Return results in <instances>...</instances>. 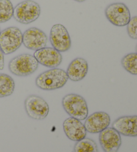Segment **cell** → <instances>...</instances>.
Instances as JSON below:
<instances>
[{"mask_svg": "<svg viewBox=\"0 0 137 152\" xmlns=\"http://www.w3.org/2000/svg\"><path fill=\"white\" fill-rule=\"evenodd\" d=\"M68 80L66 72L59 68H52L42 73L35 80V85L42 90L52 91L62 88Z\"/></svg>", "mask_w": 137, "mask_h": 152, "instance_id": "cell-1", "label": "cell"}, {"mask_svg": "<svg viewBox=\"0 0 137 152\" xmlns=\"http://www.w3.org/2000/svg\"><path fill=\"white\" fill-rule=\"evenodd\" d=\"M62 106L71 118L84 120L88 116V108L83 97L76 94H69L62 99Z\"/></svg>", "mask_w": 137, "mask_h": 152, "instance_id": "cell-2", "label": "cell"}, {"mask_svg": "<svg viewBox=\"0 0 137 152\" xmlns=\"http://www.w3.org/2000/svg\"><path fill=\"white\" fill-rule=\"evenodd\" d=\"M38 65L39 63L34 56L23 53L13 58L10 61L8 67L12 74L20 77H26L36 71Z\"/></svg>", "mask_w": 137, "mask_h": 152, "instance_id": "cell-3", "label": "cell"}, {"mask_svg": "<svg viewBox=\"0 0 137 152\" xmlns=\"http://www.w3.org/2000/svg\"><path fill=\"white\" fill-rule=\"evenodd\" d=\"M41 13L40 5L33 0H26L18 4L13 9L15 20L22 24H29L37 20Z\"/></svg>", "mask_w": 137, "mask_h": 152, "instance_id": "cell-4", "label": "cell"}, {"mask_svg": "<svg viewBox=\"0 0 137 152\" xmlns=\"http://www.w3.org/2000/svg\"><path fill=\"white\" fill-rule=\"evenodd\" d=\"M23 42V34L17 27H10L0 33V49L5 55L17 51Z\"/></svg>", "mask_w": 137, "mask_h": 152, "instance_id": "cell-5", "label": "cell"}, {"mask_svg": "<svg viewBox=\"0 0 137 152\" xmlns=\"http://www.w3.org/2000/svg\"><path fill=\"white\" fill-rule=\"evenodd\" d=\"M26 112L30 118L43 120L48 116L50 107L45 99L36 95H31L24 102Z\"/></svg>", "mask_w": 137, "mask_h": 152, "instance_id": "cell-6", "label": "cell"}, {"mask_svg": "<svg viewBox=\"0 0 137 152\" xmlns=\"http://www.w3.org/2000/svg\"><path fill=\"white\" fill-rule=\"evenodd\" d=\"M105 13L110 22L118 27L127 26L131 18L129 9L123 3H114L108 5Z\"/></svg>", "mask_w": 137, "mask_h": 152, "instance_id": "cell-7", "label": "cell"}, {"mask_svg": "<svg viewBox=\"0 0 137 152\" xmlns=\"http://www.w3.org/2000/svg\"><path fill=\"white\" fill-rule=\"evenodd\" d=\"M50 41L52 47L59 52H65L71 48V39L67 29L62 24H56L51 29Z\"/></svg>", "mask_w": 137, "mask_h": 152, "instance_id": "cell-8", "label": "cell"}, {"mask_svg": "<svg viewBox=\"0 0 137 152\" xmlns=\"http://www.w3.org/2000/svg\"><path fill=\"white\" fill-rule=\"evenodd\" d=\"M48 43V37L41 29L31 28L23 34V42L27 49L34 51L39 50L46 48Z\"/></svg>", "mask_w": 137, "mask_h": 152, "instance_id": "cell-9", "label": "cell"}, {"mask_svg": "<svg viewBox=\"0 0 137 152\" xmlns=\"http://www.w3.org/2000/svg\"><path fill=\"white\" fill-rule=\"evenodd\" d=\"M34 56L38 63L50 68H56L62 61V54L54 48L46 47L40 49L35 51Z\"/></svg>", "mask_w": 137, "mask_h": 152, "instance_id": "cell-10", "label": "cell"}, {"mask_svg": "<svg viewBox=\"0 0 137 152\" xmlns=\"http://www.w3.org/2000/svg\"><path fill=\"white\" fill-rule=\"evenodd\" d=\"M99 142L105 152H118L122 144L120 134L112 127H107L100 133Z\"/></svg>", "mask_w": 137, "mask_h": 152, "instance_id": "cell-11", "label": "cell"}, {"mask_svg": "<svg viewBox=\"0 0 137 152\" xmlns=\"http://www.w3.org/2000/svg\"><path fill=\"white\" fill-rule=\"evenodd\" d=\"M110 124V117L107 113L97 112L87 117L84 122L86 132L98 134L108 127Z\"/></svg>", "mask_w": 137, "mask_h": 152, "instance_id": "cell-12", "label": "cell"}, {"mask_svg": "<svg viewBox=\"0 0 137 152\" xmlns=\"http://www.w3.org/2000/svg\"><path fill=\"white\" fill-rule=\"evenodd\" d=\"M112 127L124 136L137 137V115L120 117L113 122Z\"/></svg>", "mask_w": 137, "mask_h": 152, "instance_id": "cell-13", "label": "cell"}, {"mask_svg": "<svg viewBox=\"0 0 137 152\" xmlns=\"http://www.w3.org/2000/svg\"><path fill=\"white\" fill-rule=\"evenodd\" d=\"M63 129L68 139L78 142L86 136V129L84 125L77 119L69 118L63 122Z\"/></svg>", "mask_w": 137, "mask_h": 152, "instance_id": "cell-14", "label": "cell"}, {"mask_svg": "<svg viewBox=\"0 0 137 152\" xmlns=\"http://www.w3.org/2000/svg\"><path fill=\"white\" fill-rule=\"evenodd\" d=\"M88 72V64L86 59L77 58L74 59L68 67L66 74L72 81H79L83 80Z\"/></svg>", "mask_w": 137, "mask_h": 152, "instance_id": "cell-15", "label": "cell"}, {"mask_svg": "<svg viewBox=\"0 0 137 152\" xmlns=\"http://www.w3.org/2000/svg\"><path fill=\"white\" fill-rule=\"evenodd\" d=\"M15 90V81L9 75L0 74V97H8Z\"/></svg>", "mask_w": 137, "mask_h": 152, "instance_id": "cell-16", "label": "cell"}, {"mask_svg": "<svg viewBox=\"0 0 137 152\" xmlns=\"http://www.w3.org/2000/svg\"><path fill=\"white\" fill-rule=\"evenodd\" d=\"M121 64L126 71L130 74L137 75V53H130L123 57Z\"/></svg>", "mask_w": 137, "mask_h": 152, "instance_id": "cell-17", "label": "cell"}, {"mask_svg": "<svg viewBox=\"0 0 137 152\" xmlns=\"http://www.w3.org/2000/svg\"><path fill=\"white\" fill-rule=\"evenodd\" d=\"M74 152H98L96 143L90 138L82 139L76 143L74 148Z\"/></svg>", "mask_w": 137, "mask_h": 152, "instance_id": "cell-18", "label": "cell"}, {"mask_svg": "<svg viewBox=\"0 0 137 152\" xmlns=\"http://www.w3.org/2000/svg\"><path fill=\"white\" fill-rule=\"evenodd\" d=\"M13 5L10 0H0V23H5L13 15Z\"/></svg>", "mask_w": 137, "mask_h": 152, "instance_id": "cell-19", "label": "cell"}, {"mask_svg": "<svg viewBox=\"0 0 137 152\" xmlns=\"http://www.w3.org/2000/svg\"><path fill=\"white\" fill-rule=\"evenodd\" d=\"M127 33L130 38L137 39V16L130 18L127 24Z\"/></svg>", "mask_w": 137, "mask_h": 152, "instance_id": "cell-20", "label": "cell"}, {"mask_svg": "<svg viewBox=\"0 0 137 152\" xmlns=\"http://www.w3.org/2000/svg\"><path fill=\"white\" fill-rule=\"evenodd\" d=\"M4 68V54L0 49V70H3Z\"/></svg>", "mask_w": 137, "mask_h": 152, "instance_id": "cell-21", "label": "cell"}, {"mask_svg": "<svg viewBox=\"0 0 137 152\" xmlns=\"http://www.w3.org/2000/svg\"><path fill=\"white\" fill-rule=\"evenodd\" d=\"M76 1H78V2H84L86 1V0H74Z\"/></svg>", "mask_w": 137, "mask_h": 152, "instance_id": "cell-22", "label": "cell"}, {"mask_svg": "<svg viewBox=\"0 0 137 152\" xmlns=\"http://www.w3.org/2000/svg\"><path fill=\"white\" fill-rule=\"evenodd\" d=\"M136 53H137V45L136 46Z\"/></svg>", "mask_w": 137, "mask_h": 152, "instance_id": "cell-23", "label": "cell"}, {"mask_svg": "<svg viewBox=\"0 0 137 152\" xmlns=\"http://www.w3.org/2000/svg\"><path fill=\"white\" fill-rule=\"evenodd\" d=\"M0 33H1V29H0Z\"/></svg>", "mask_w": 137, "mask_h": 152, "instance_id": "cell-24", "label": "cell"}]
</instances>
